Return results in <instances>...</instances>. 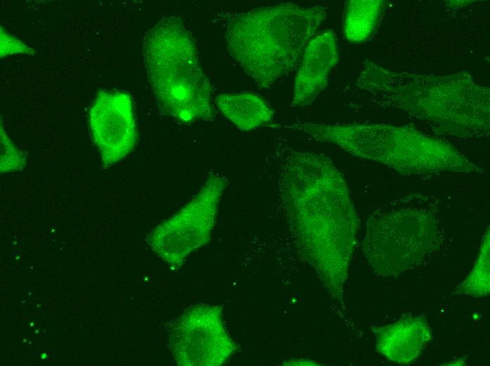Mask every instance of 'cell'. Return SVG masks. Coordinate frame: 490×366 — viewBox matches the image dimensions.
Instances as JSON below:
<instances>
[{
	"instance_id": "cell-1",
	"label": "cell",
	"mask_w": 490,
	"mask_h": 366,
	"mask_svg": "<svg viewBox=\"0 0 490 366\" xmlns=\"http://www.w3.org/2000/svg\"><path fill=\"white\" fill-rule=\"evenodd\" d=\"M280 190L296 246L341 296L358 229L346 182L326 155L295 150L282 158Z\"/></svg>"
},
{
	"instance_id": "cell-2",
	"label": "cell",
	"mask_w": 490,
	"mask_h": 366,
	"mask_svg": "<svg viewBox=\"0 0 490 366\" xmlns=\"http://www.w3.org/2000/svg\"><path fill=\"white\" fill-rule=\"evenodd\" d=\"M357 84L446 133L472 136L488 132L489 90L465 72L420 75L367 61Z\"/></svg>"
},
{
	"instance_id": "cell-3",
	"label": "cell",
	"mask_w": 490,
	"mask_h": 366,
	"mask_svg": "<svg viewBox=\"0 0 490 366\" xmlns=\"http://www.w3.org/2000/svg\"><path fill=\"white\" fill-rule=\"evenodd\" d=\"M327 12L322 6L287 2L228 13L227 50L259 88L268 89L297 65Z\"/></svg>"
},
{
	"instance_id": "cell-4",
	"label": "cell",
	"mask_w": 490,
	"mask_h": 366,
	"mask_svg": "<svg viewBox=\"0 0 490 366\" xmlns=\"http://www.w3.org/2000/svg\"><path fill=\"white\" fill-rule=\"evenodd\" d=\"M360 158L403 174L471 172L477 167L450 144L414 128L386 124H316L289 127Z\"/></svg>"
},
{
	"instance_id": "cell-5",
	"label": "cell",
	"mask_w": 490,
	"mask_h": 366,
	"mask_svg": "<svg viewBox=\"0 0 490 366\" xmlns=\"http://www.w3.org/2000/svg\"><path fill=\"white\" fill-rule=\"evenodd\" d=\"M143 55L149 83L164 111L185 123L213 119L212 87L180 18L165 17L153 25L144 37Z\"/></svg>"
},
{
	"instance_id": "cell-6",
	"label": "cell",
	"mask_w": 490,
	"mask_h": 366,
	"mask_svg": "<svg viewBox=\"0 0 490 366\" xmlns=\"http://www.w3.org/2000/svg\"><path fill=\"white\" fill-rule=\"evenodd\" d=\"M436 236L432 215L420 210H401L368 222L363 245L366 258L378 273L398 275L424 257Z\"/></svg>"
},
{
	"instance_id": "cell-7",
	"label": "cell",
	"mask_w": 490,
	"mask_h": 366,
	"mask_svg": "<svg viewBox=\"0 0 490 366\" xmlns=\"http://www.w3.org/2000/svg\"><path fill=\"white\" fill-rule=\"evenodd\" d=\"M226 185L224 177L211 175L179 213L150 234L149 244L172 269L180 268L191 253L209 241Z\"/></svg>"
},
{
	"instance_id": "cell-8",
	"label": "cell",
	"mask_w": 490,
	"mask_h": 366,
	"mask_svg": "<svg viewBox=\"0 0 490 366\" xmlns=\"http://www.w3.org/2000/svg\"><path fill=\"white\" fill-rule=\"evenodd\" d=\"M169 346L181 366H218L235 350L219 306L200 304L186 310L172 328Z\"/></svg>"
},
{
	"instance_id": "cell-9",
	"label": "cell",
	"mask_w": 490,
	"mask_h": 366,
	"mask_svg": "<svg viewBox=\"0 0 490 366\" xmlns=\"http://www.w3.org/2000/svg\"><path fill=\"white\" fill-rule=\"evenodd\" d=\"M89 124L103 165L118 162L137 139L132 97L122 91L99 92L89 109Z\"/></svg>"
},
{
	"instance_id": "cell-10",
	"label": "cell",
	"mask_w": 490,
	"mask_h": 366,
	"mask_svg": "<svg viewBox=\"0 0 490 366\" xmlns=\"http://www.w3.org/2000/svg\"><path fill=\"white\" fill-rule=\"evenodd\" d=\"M339 60L336 36L327 30L309 42L295 78L291 106L310 105L326 88L332 69Z\"/></svg>"
},
{
	"instance_id": "cell-11",
	"label": "cell",
	"mask_w": 490,
	"mask_h": 366,
	"mask_svg": "<svg viewBox=\"0 0 490 366\" xmlns=\"http://www.w3.org/2000/svg\"><path fill=\"white\" fill-rule=\"evenodd\" d=\"M377 350L389 360L408 364L417 358L431 337L426 321L407 317L375 329Z\"/></svg>"
},
{
	"instance_id": "cell-12",
	"label": "cell",
	"mask_w": 490,
	"mask_h": 366,
	"mask_svg": "<svg viewBox=\"0 0 490 366\" xmlns=\"http://www.w3.org/2000/svg\"><path fill=\"white\" fill-rule=\"evenodd\" d=\"M214 103L223 115L242 131L253 130L270 121L273 115L267 102L252 93L219 94Z\"/></svg>"
},
{
	"instance_id": "cell-13",
	"label": "cell",
	"mask_w": 490,
	"mask_h": 366,
	"mask_svg": "<svg viewBox=\"0 0 490 366\" xmlns=\"http://www.w3.org/2000/svg\"><path fill=\"white\" fill-rule=\"evenodd\" d=\"M381 0H351L346 4L343 31L353 43L367 41L377 30L384 9Z\"/></svg>"
},
{
	"instance_id": "cell-14",
	"label": "cell",
	"mask_w": 490,
	"mask_h": 366,
	"mask_svg": "<svg viewBox=\"0 0 490 366\" xmlns=\"http://www.w3.org/2000/svg\"><path fill=\"white\" fill-rule=\"evenodd\" d=\"M459 290L475 297L487 296L489 293V235H486L471 272L463 282Z\"/></svg>"
},
{
	"instance_id": "cell-15",
	"label": "cell",
	"mask_w": 490,
	"mask_h": 366,
	"mask_svg": "<svg viewBox=\"0 0 490 366\" xmlns=\"http://www.w3.org/2000/svg\"><path fill=\"white\" fill-rule=\"evenodd\" d=\"M25 160V155L13 144L1 127V173L23 169Z\"/></svg>"
},
{
	"instance_id": "cell-16",
	"label": "cell",
	"mask_w": 490,
	"mask_h": 366,
	"mask_svg": "<svg viewBox=\"0 0 490 366\" xmlns=\"http://www.w3.org/2000/svg\"><path fill=\"white\" fill-rule=\"evenodd\" d=\"M15 53L27 54L35 53V51L27 47L21 41L6 32L1 27V57Z\"/></svg>"
}]
</instances>
